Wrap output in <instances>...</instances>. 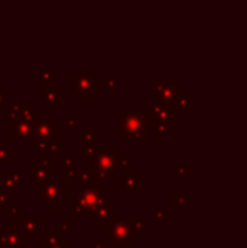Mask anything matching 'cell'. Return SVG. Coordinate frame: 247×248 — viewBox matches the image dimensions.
I'll use <instances>...</instances> for the list:
<instances>
[{
    "mask_svg": "<svg viewBox=\"0 0 247 248\" xmlns=\"http://www.w3.org/2000/svg\"><path fill=\"white\" fill-rule=\"evenodd\" d=\"M69 223H71V218H65L61 221V225H58L56 228H54V232L60 233V235H69Z\"/></svg>",
    "mask_w": 247,
    "mask_h": 248,
    "instance_id": "obj_18",
    "label": "cell"
},
{
    "mask_svg": "<svg viewBox=\"0 0 247 248\" xmlns=\"http://www.w3.org/2000/svg\"><path fill=\"white\" fill-rule=\"evenodd\" d=\"M100 184H102V181L95 176L93 170L86 169V170H83V172L76 174V189H78V193L92 189V187H97V186H100Z\"/></svg>",
    "mask_w": 247,
    "mask_h": 248,
    "instance_id": "obj_8",
    "label": "cell"
},
{
    "mask_svg": "<svg viewBox=\"0 0 247 248\" xmlns=\"http://www.w3.org/2000/svg\"><path fill=\"white\" fill-rule=\"evenodd\" d=\"M115 216H117V204L115 202H103L102 206H99V208L92 213L90 219H92L93 226L100 228V232H102L103 235H107L109 223L112 221Z\"/></svg>",
    "mask_w": 247,
    "mask_h": 248,
    "instance_id": "obj_4",
    "label": "cell"
},
{
    "mask_svg": "<svg viewBox=\"0 0 247 248\" xmlns=\"http://www.w3.org/2000/svg\"><path fill=\"white\" fill-rule=\"evenodd\" d=\"M171 170L176 174V176L185 177V176H188L190 172H193V166H176V164H173V166H171Z\"/></svg>",
    "mask_w": 247,
    "mask_h": 248,
    "instance_id": "obj_16",
    "label": "cell"
},
{
    "mask_svg": "<svg viewBox=\"0 0 247 248\" xmlns=\"http://www.w3.org/2000/svg\"><path fill=\"white\" fill-rule=\"evenodd\" d=\"M0 233L3 238V247L5 248H24L22 235L19 233L16 225H2L0 226Z\"/></svg>",
    "mask_w": 247,
    "mask_h": 248,
    "instance_id": "obj_6",
    "label": "cell"
},
{
    "mask_svg": "<svg viewBox=\"0 0 247 248\" xmlns=\"http://www.w3.org/2000/svg\"><path fill=\"white\" fill-rule=\"evenodd\" d=\"M0 248H3V238H2V233H0Z\"/></svg>",
    "mask_w": 247,
    "mask_h": 248,
    "instance_id": "obj_23",
    "label": "cell"
},
{
    "mask_svg": "<svg viewBox=\"0 0 247 248\" xmlns=\"http://www.w3.org/2000/svg\"><path fill=\"white\" fill-rule=\"evenodd\" d=\"M9 176H10V181H12V184L17 187V189H19V187H22L24 184H26V179H24L22 174H19V172H10Z\"/></svg>",
    "mask_w": 247,
    "mask_h": 248,
    "instance_id": "obj_20",
    "label": "cell"
},
{
    "mask_svg": "<svg viewBox=\"0 0 247 248\" xmlns=\"http://www.w3.org/2000/svg\"><path fill=\"white\" fill-rule=\"evenodd\" d=\"M9 198H10L9 194H5V193H2V191H0V211H5V209L10 206Z\"/></svg>",
    "mask_w": 247,
    "mask_h": 248,
    "instance_id": "obj_21",
    "label": "cell"
},
{
    "mask_svg": "<svg viewBox=\"0 0 247 248\" xmlns=\"http://www.w3.org/2000/svg\"><path fill=\"white\" fill-rule=\"evenodd\" d=\"M39 187V201L46 204L49 211H60L65 202H69L71 193H69V183L65 179H54L43 183Z\"/></svg>",
    "mask_w": 247,
    "mask_h": 248,
    "instance_id": "obj_2",
    "label": "cell"
},
{
    "mask_svg": "<svg viewBox=\"0 0 247 248\" xmlns=\"http://www.w3.org/2000/svg\"><path fill=\"white\" fill-rule=\"evenodd\" d=\"M61 242H63L61 235L54 232V233H51V235H48L46 238H44L43 242L39 243V248H51V247H54V245H60Z\"/></svg>",
    "mask_w": 247,
    "mask_h": 248,
    "instance_id": "obj_15",
    "label": "cell"
},
{
    "mask_svg": "<svg viewBox=\"0 0 247 248\" xmlns=\"http://www.w3.org/2000/svg\"><path fill=\"white\" fill-rule=\"evenodd\" d=\"M41 167H44V169H48V170H53L54 169V166H53V157H51L48 152L41 154Z\"/></svg>",
    "mask_w": 247,
    "mask_h": 248,
    "instance_id": "obj_19",
    "label": "cell"
},
{
    "mask_svg": "<svg viewBox=\"0 0 247 248\" xmlns=\"http://www.w3.org/2000/svg\"><path fill=\"white\" fill-rule=\"evenodd\" d=\"M131 228L135 235L142 236L146 232H148V219L146 218H131Z\"/></svg>",
    "mask_w": 247,
    "mask_h": 248,
    "instance_id": "obj_14",
    "label": "cell"
},
{
    "mask_svg": "<svg viewBox=\"0 0 247 248\" xmlns=\"http://www.w3.org/2000/svg\"><path fill=\"white\" fill-rule=\"evenodd\" d=\"M39 223H41L39 218H22L19 223H16V226L24 240H33L41 230Z\"/></svg>",
    "mask_w": 247,
    "mask_h": 248,
    "instance_id": "obj_7",
    "label": "cell"
},
{
    "mask_svg": "<svg viewBox=\"0 0 247 248\" xmlns=\"http://www.w3.org/2000/svg\"><path fill=\"white\" fill-rule=\"evenodd\" d=\"M0 191L5 193V194H9V196H14V194L17 193V187L12 184L10 176L7 172H0Z\"/></svg>",
    "mask_w": 247,
    "mask_h": 248,
    "instance_id": "obj_12",
    "label": "cell"
},
{
    "mask_svg": "<svg viewBox=\"0 0 247 248\" xmlns=\"http://www.w3.org/2000/svg\"><path fill=\"white\" fill-rule=\"evenodd\" d=\"M195 201V198L191 194H173L169 198V209L171 211H176V209H183L186 208L188 204Z\"/></svg>",
    "mask_w": 247,
    "mask_h": 248,
    "instance_id": "obj_10",
    "label": "cell"
},
{
    "mask_svg": "<svg viewBox=\"0 0 247 248\" xmlns=\"http://www.w3.org/2000/svg\"><path fill=\"white\" fill-rule=\"evenodd\" d=\"M169 215H171V213L165 211V209H156V211H154V225L161 226L163 223H165V219L169 218Z\"/></svg>",
    "mask_w": 247,
    "mask_h": 248,
    "instance_id": "obj_17",
    "label": "cell"
},
{
    "mask_svg": "<svg viewBox=\"0 0 247 248\" xmlns=\"http://www.w3.org/2000/svg\"><path fill=\"white\" fill-rule=\"evenodd\" d=\"M107 235L109 240L115 242L117 245H124V243H132L141 240V236L135 235L131 228V218H114L109 223V228H107Z\"/></svg>",
    "mask_w": 247,
    "mask_h": 248,
    "instance_id": "obj_3",
    "label": "cell"
},
{
    "mask_svg": "<svg viewBox=\"0 0 247 248\" xmlns=\"http://www.w3.org/2000/svg\"><path fill=\"white\" fill-rule=\"evenodd\" d=\"M115 186L124 191L125 196H137L141 193V174L127 170L124 177H117Z\"/></svg>",
    "mask_w": 247,
    "mask_h": 248,
    "instance_id": "obj_5",
    "label": "cell"
},
{
    "mask_svg": "<svg viewBox=\"0 0 247 248\" xmlns=\"http://www.w3.org/2000/svg\"><path fill=\"white\" fill-rule=\"evenodd\" d=\"M31 174H33V177H31V186L33 187L41 186L43 183L53 177V170H48L41 166H31Z\"/></svg>",
    "mask_w": 247,
    "mask_h": 248,
    "instance_id": "obj_9",
    "label": "cell"
},
{
    "mask_svg": "<svg viewBox=\"0 0 247 248\" xmlns=\"http://www.w3.org/2000/svg\"><path fill=\"white\" fill-rule=\"evenodd\" d=\"M112 248H131V243H124V245H117V247H112Z\"/></svg>",
    "mask_w": 247,
    "mask_h": 248,
    "instance_id": "obj_22",
    "label": "cell"
},
{
    "mask_svg": "<svg viewBox=\"0 0 247 248\" xmlns=\"http://www.w3.org/2000/svg\"><path fill=\"white\" fill-rule=\"evenodd\" d=\"M93 248H95V247H93Z\"/></svg>",
    "mask_w": 247,
    "mask_h": 248,
    "instance_id": "obj_24",
    "label": "cell"
},
{
    "mask_svg": "<svg viewBox=\"0 0 247 248\" xmlns=\"http://www.w3.org/2000/svg\"><path fill=\"white\" fill-rule=\"evenodd\" d=\"M107 198H109V187L102 186V184L97 187H92V189L73 194L69 198V206H71V211L69 213H71V218H80V216L90 218L92 213L99 206L107 202Z\"/></svg>",
    "mask_w": 247,
    "mask_h": 248,
    "instance_id": "obj_1",
    "label": "cell"
},
{
    "mask_svg": "<svg viewBox=\"0 0 247 248\" xmlns=\"http://www.w3.org/2000/svg\"><path fill=\"white\" fill-rule=\"evenodd\" d=\"M76 174H78V167H76V162L73 157H66L65 164H63V177L66 183H71L73 179H76Z\"/></svg>",
    "mask_w": 247,
    "mask_h": 248,
    "instance_id": "obj_11",
    "label": "cell"
},
{
    "mask_svg": "<svg viewBox=\"0 0 247 248\" xmlns=\"http://www.w3.org/2000/svg\"><path fill=\"white\" fill-rule=\"evenodd\" d=\"M7 209H9V218L16 219V223H19L20 219L24 218V209H26V206H24V202H16V204H10Z\"/></svg>",
    "mask_w": 247,
    "mask_h": 248,
    "instance_id": "obj_13",
    "label": "cell"
}]
</instances>
